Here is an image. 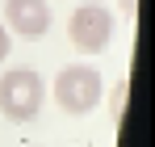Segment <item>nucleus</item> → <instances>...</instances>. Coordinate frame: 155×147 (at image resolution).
Returning a JSON list of instances; mask_svg holds the SVG:
<instances>
[{
    "label": "nucleus",
    "instance_id": "nucleus-1",
    "mask_svg": "<svg viewBox=\"0 0 155 147\" xmlns=\"http://www.w3.org/2000/svg\"><path fill=\"white\" fill-rule=\"evenodd\" d=\"M101 93H105V80L92 63H71L54 76V105L71 118H84L101 105Z\"/></svg>",
    "mask_w": 155,
    "mask_h": 147
},
{
    "label": "nucleus",
    "instance_id": "nucleus-2",
    "mask_svg": "<svg viewBox=\"0 0 155 147\" xmlns=\"http://www.w3.org/2000/svg\"><path fill=\"white\" fill-rule=\"evenodd\" d=\"M42 97H46V84H42V76L34 67H8V72H0V114L8 122L38 118Z\"/></svg>",
    "mask_w": 155,
    "mask_h": 147
},
{
    "label": "nucleus",
    "instance_id": "nucleus-3",
    "mask_svg": "<svg viewBox=\"0 0 155 147\" xmlns=\"http://www.w3.org/2000/svg\"><path fill=\"white\" fill-rule=\"evenodd\" d=\"M67 38L80 55H101L113 42V13L97 4V0H84L76 13L67 17Z\"/></svg>",
    "mask_w": 155,
    "mask_h": 147
},
{
    "label": "nucleus",
    "instance_id": "nucleus-4",
    "mask_svg": "<svg viewBox=\"0 0 155 147\" xmlns=\"http://www.w3.org/2000/svg\"><path fill=\"white\" fill-rule=\"evenodd\" d=\"M4 25L21 38H42L51 29V4L46 0H4Z\"/></svg>",
    "mask_w": 155,
    "mask_h": 147
},
{
    "label": "nucleus",
    "instance_id": "nucleus-5",
    "mask_svg": "<svg viewBox=\"0 0 155 147\" xmlns=\"http://www.w3.org/2000/svg\"><path fill=\"white\" fill-rule=\"evenodd\" d=\"M122 109H126V80H117L113 88V126H122Z\"/></svg>",
    "mask_w": 155,
    "mask_h": 147
},
{
    "label": "nucleus",
    "instance_id": "nucleus-6",
    "mask_svg": "<svg viewBox=\"0 0 155 147\" xmlns=\"http://www.w3.org/2000/svg\"><path fill=\"white\" fill-rule=\"evenodd\" d=\"M0 59H8V25H0Z\"/></svg>",
    "mask_w": 155,
    "mask_h": 147
},
{
    "label": "nucleus",
    "instance_id": "nucleus-7",
    "mask_svg": "<svg viewBox=\"0 0 155 147\" xmlns=\"http://www.w3.org/2000/svg\"><path fill=\"white\" fill-rule=\"evenodd\" d=\"M117 4H122V13H126V17H134V9H138V0H117Z\"/></svg>",
    "mask_w": 155,
    "mask_h": 147
}]
</instances>
